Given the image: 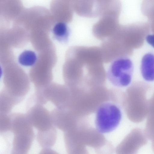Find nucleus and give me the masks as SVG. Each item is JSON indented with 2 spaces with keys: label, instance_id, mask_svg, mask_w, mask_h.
Returning <instances> with one entry per match:
<instances>
[{
  "label": "nucleus",
  "instance_id": "obj_1",
  "mask_svg": "<svg viewBox=\"0 0 154 154\" xmlns=\"http://www.w3.org/2000/svg\"><path fill=\"white\" fill-rule=\"evenodd\" d=\"M71 51V71L75 82L105 80L106 74L100 48L75 46Z\"/></svg>",
  "mask_w": 154,
  "mask_h": 154
},
{
  "label": "nucleus",
  "instance_id": "obj_2",
  "mask_svg": "<svg viewBox=\"0 0 154 154\" xmlns=\"http://www.w3.org/2000/svg\"><path fill=\"white\" fill-rule=\"evenodd\" d=\"M10 131L13 134L11 153L26 154L30 149L35 137L33 126L26 114L20 112L10 113Z\"/></svg>",
  "mask_w": 154,
  "mask_h": 154
},
{
  "label": "nucleus",
  "instance_id": "obj_3",
  "mask_svg": "<svg viewBox=\"0 0 154 154\" xmlns=\"http://www.w3.org/2000/svg\"><path fill=\"white\" fill-rule=\"evenodd\" d=\"M122 117L121 110L116 105L106 103L100 105L96 113L95 126L99 133L110 132L119 125Z\"/></svg>",
  "mask_w": 154,
  "mask_h": 154
},
{
  "label": "nucleus",
  "instance_id": "obj_4",
  "mask_svg": "<svg viewBox=\"0 0 154 154\" xmlns=\"http://www.w3.org/2000/svg\"><path fill=\"white\" fill-rule=\"evenodd\" d=\"M133 69V64L130 59L126 57H120L112 61L106 75L113 85L125 87L131 83Z\"/></svg>",
  "mask_w": 154,
  "mask_h": 154
},
{
  "label": "nucleus",
  "instance_id": "obj_5",
  "mask_svg": "<svg viewBox=\"0 0 154 154\" xmlns=\"http://www.w3.org/2000/svg\"><path fill=\"white\" fill-rule=\"evenodd\" d=\"M27 103L26 116L29 123L38 131H44L54 126L50 112L43 105L29 98Z\"/></svg>",
  "mask_w": 154,
  "mask_h": 154
},
{
  "label": "nucleus",
  "instance_id": "obj_6",
  "mask_svg": "<svg viewBox=\"0 0 154 154\" xmlns=\"http://www.w3.org/2000/svg\"><path fill=\"white\" fill-rule=\"evenodd\" d=\"M150 29L148 23L137 22L120 25L119 31L128 46L133 50L142 46Z\"/></svg>",
  "mask_w": 154,
  "mask_h": 154
},
{
  "label": "nucleus",
  "instance_id": "obj_7",
  "mask_svg": "<svg viewBox=\"0 0 154 154\" xmlns=\"http://www.w3.org/2000/svg\"><path fill=\"white\" fill-rule=\"evenodd\" d=\"M120 14L109 13L100 16V19L93 26L94 35L99 39L107 38L112 36L120 25L119 23Z\"/></svg>",
  "mask_w": 154,
  "mask_h": 154
},
{
  "label": "nucleus",
  "instance_id": "obj_8",
  "mask_svg": "<svg viewBox=\"0 0 154 154\" xmlns=\"http://www.w3.org/2000/svg\"><path fill=\"white\" fill-rule=\"evenodd\" d=\"M102 0H73L74 11L79 16L94 18L100 16Z\"/></svg>",
  "mask_w": 154,
  "mask_h": 154
},
{
  "label": "nucleus",
  "instance_id": "obj_9",
  "mask_svg": "<svg viewBox=\"0 0 154 154\" xmlns=\"http://www.w3.org/2000/svg\"><path fill=\"white\" fill-rule=\"evenodd\" d=\"M50 11L54 21L69 23L73 19L74 9L72 4L66 0H52Z\"/></svg>",
  "mask_w": 154,
  "mask_h": 154
},
{
  "label": "nucleus",
  "instance_id": "obj_10",
  "mask_svg": "<svg viewBox=\"0 0 154 154\" xmlns=\"http://www.w3.org/2000/svg\"><path fill=\"white\" fill-rule=\"evenodd\" d=\"M0 14L6 20H14L24 10L20 0H2Z\"/></svg>",
  "mask_w": 154,
  "mask_h": 154
},
{
  "label": "nucleus",
  "instance_id": "obj_11",
  "mask_svg": "<svg viewBox=\"0 0 154 154\" xmlns=\"http://www.w3.org/2000/svg\"><path fill=\"white\" fill-rule=\"evenodd\" d=\"M140 70L142 76L146 81H154V53L149 52L143 57Z\"/></svg>",
  "mask_w": 154,
  "mask_h": 154
},
{
  "label": "nucleus",
  "instance_id": "obj_12",
  "mask_svg": "<svg viewBox=\"0 0 154 154\" xmlns=\"http://www.w3.org/2000/svg\"><path fill=\"white\" fill-rule=\"evenodd\" d=\"M57 136L56 127L54 126L47 130L38 131L36 139L40 146L43 148H50L55 144Z\"/></svg>",
  "mask_w": 154,
  "mask_h": 154
},
{
  "label": "nucleus",
  "instance_id": "obj_13",
  "mask_svg": "<svg viewBox=\"0 0 154 154\" xmlns=\"http://www.w3.org/2000/svg\"><path fill=\"white\" fill-rule=\"evenodd\" d=\"M52 32L55 38L59 41L63 43L68 42L70 30L66 23L57 22L53 26Z\"/></svg>",
  "mask_w": 154,
  "mask_h": 154
},
{
  "label": "nucleus",
  "instance_id": "obj_14",
  "mask_svg": "<svg viewBox=\"0 0 154 154\" xmlns=\"http://www.w3.org/2000/svg\"><path fill=\"white\" fill-rule=\"evenodd\" d=\"M37 59L36 54L30 50H26L19 55L18 60L19 63L25 66H31L35 63Z\"/></svg>",
  "mask_w": 154,
  "mask_h": 154
},
{
  "label": "nucleus",
  "instance_id": "obj_15",
  "mask_svg": "<svg viewBox=\"0 0 154 154\" xmlns=\"http://www.w3.org/2000/svg\"><path fill=\"white\" fill-rule=\"evenodd\" d=\"M141 9L150 22L154 20V0H143Z\"/></svg>",
  "mask_w": 154,
  "mask_h": 154
},
{
  "label": "nucleus",
  "instance_id": "obj_16",
  "mask_svg": "<svg viewBox=\"0 0 154 154\" xmlns=\"http://www.w3.org/2000/svg\"><path fill=\"white\" fill-rule=\"evenodd\" d=\"M147 43L154 48V34H148L146 37Z\"/></svg>",
  "mask_w": 154,
  "mask_h": 154
},
{
  "label": "nucleus",
  "instance_id": "obj_17",
  "mask_svg": "<svg viewBox=\"0 0 154 154\" xmlns=\"http://www.w3.org/2000/svg\"><path fill=\"white\" fill-rule=\"evenodd\" d=\"M150 28L154 33V20L150 22Z\"/></svg>",
  "mask_w": 154,
  "mask_h": 154
}]
</instances>
